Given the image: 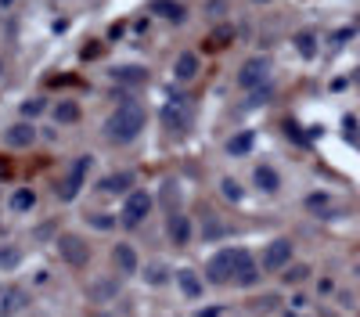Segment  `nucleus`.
<instances>
[{
    "label": "nucleus",
    "mask_w": 360,
    "mask_h": 317,
    "mask_svg": "<svg viewBox=\"0 0 360 317\" xmlns=\"http://www.w3.org/2000/svg\"><path fill=\"white\" fill-rule=\"evenodd\" d=\"M148 11L162 15V18H169V22H184V4H180V0H152V4H148Z\"/></svg>",
    "instance_id": "nucleus-15"
},
{
    "label": "nucleus",
    "mask_w": 360,
    "mask_h": 317,
    "mask_svg": "<svg viewBox=\"0 0 360 317\" xmlns=\"http://www.w3.org/2000/svg\"><path fill=\"white\" fill-rule=\"evenodd\" d=\"M90 162H94L90 155H79V159L72 162V169H69V177H65L62 184H58V195H62L65 202H72V198L79 195V188H83V181H86V169H90Z\"/></svg>",
    "instance_id": "nucleus-4"
},
{
    "label": "nucleus",
    "mask_w": 360,
    "mask_h": 317,
    "mask_svg": "<svg viewBox=\"0 0 360 317\" xmlns=\"http://www.w3.org/2000/svg\"><path fill=\"white\" fill-rule=\"evenodd\" d=\"M141 130H144V112L137 105H119L105 119V137L112 144H130L141 137Z\"/></svg>",
    "instance_id": "nucleus-1"
},
{
    "label": "nucleus",
    "mask_w": 360,
    "mask_h": 317,
    "mask_svg": "<svg viewBox=\"0 0 360 317\" xmlns=\"http://www.w3.org/2000/svg\"><path fill=\"white\" fill-rule=\"evenodd\" d=\"M173 76L180 79V83H191L195 76H198V54H191V51H184L176 58V65H173Z\"/></svg>",
    "instance_id": "nucleus-14"
},
{
    "label": "nucleus",
    "mask_w": 360,
    "mask_h": 317,
    "mask_svg": "<svg viewBox=\"0 0 360 317\" xmlns=\"http://www.w3.org/2000/svg\"><path fill=\"white\" fill-rule=\"evenodd\" d=\"M47 105L40 101V98H33V101H22V115H25V119H33V115H40Z\"/></svg>",
    "instance_id": "nucleus-30"
},
{
    "label": "nucleus",
    "mask_w": 360,
    "mask_h": 317,
    "mask_svg": "<svg viewBox=\"0 0 360 317\" xmlns=\"http://www.w3.org/2000/svg\"><path fill=\"white\" fill-rule=\"evenodd\" d=\"M0 4H15V0H0Z\"/></svg>",
    "instance_id": "nucleus-39"
},
{
    "label": "nucleus",
    "mask_w": 360,
    "mask_h": 317,
    "mask_svg": "<svg viewBox=\"0 0 360 317\" xmlns=\"http://www.w3.org/2000/svg\"><path fill=\"white\" fill-rule=\"evenodd\" d=\"M231 40H234V29H231V25H220V29H213V33H209L205 44H209V51H220V47H227Z\"/></svg>",
    "instance_id": "nucleus-22"
},
{
    "label": "nucleus",
    "mask_w": 360,
    "mask_h": 317,
    "mask_svg": "<svg viewBox=\"0 0 360 317\" xmlns=\"http://www.w3.org/2000/svg\"><path fill=\"white\" fill-rule=\"evenodd\" d=\"M4 141L11 144V148H29V144L37 141V127L33 123H15V127H8Z\"/></svg>",
    "instance_id": "nucleus-11"
},
{
    "label": "nucleus",
    "mask_w": 360,
    "mask_h": 317,
    "mask_svg": "<svg viewBox=\"0 0 360 317\" xmlns=\"http://www.w3.org/2000/svg\"><path fill=\"white\" fill-rule=\"evenodd\" d=\"M220 191H224V198H231V202L242 198V184L231 181V177H224V181H220Z\"/></svg>",
    "instance_id": "nucleus-28"
},
{
    "label": "nucleus",
    "mask_w": 360,
    "mask_h": 317,
    "mask_svg": "<svg viewBox=\"0 0 360 317\" xmlns=\"http://www.w3.org/2000/svg\"><path fill=\"white\" fill-rule=\"evenodd\" d=\"M58 252H62L65 264H72V267H83L90 259V249H86V242L79 235H62L58 238Z\"/></svg>",
    "instance_id": "nucleus-8"
},
{
    "label": "nucleus",
    "mask_w": 360,
    "mask_h": 317,
    "mask_svg": "<svg viewBox=\"0 0 360 317\" xmlns=\"http://www.w3.org/2000/svg\"><path fill=\"white\" fill-rule=\"evenodd\" d=\"M33 206H37V191H33V188H18V191L11 195V209H15V213H29Z\"/></svg>",
    "instance_id": "nucleus-20"
},
{
    "label": "nucleus",
    "mask_w": 360,
    "mask_h": 317,
    "mask_svg": "<svg viewBox=\"0 0 360 317\" xmlns=\"http://www.w3.org/2000/svg\"><path fill=\"white\" fill-rule=\"evenodd\" d=\"M25 306H29L25 288L11 285V288H4V292H0V317H15V313H22Z\"/></svg>",
    "instance_id": "nucleus-9"
},
{
    "label": "nucleus",
    "mask_w": 360,
    "mask_h": 317,
    "mask_svg": "<svg viewBox=\"0 0 360 317\" xmlns=\"http://www.w3.org/2000/svg\"><path fill=\"white\" fill-rule=\"evenodd\" d=\"M274 303H278L274 296H263V299H259V303H252V306H256V310H270V306H274Z\"/></svg>",
    "instance_id": "nucleus-34"
},
{
    "label": "nucleus",
    "mask_w": 360,
    "mask_h": 317,
    "mask_svg": "<svg viewBox=\"0 0 360 317\" xmlns=\"http://www.w3.org/2000/svg\"><path fill=\"white\" fill-rule=\"evenodd\" d=\"M353 274H356V278H360V264H356V267H353Z\"/></svg>",
    "instance_id": "nucleus-38"
},
{
    "label": "nucleus",
    "mask_w": 360,
    "mask_h": 317,
    "mask_svg": "<svg viewBox=\"0 0 360 317\" xmlns=\"http://www.w3.org/2000/svg\"><path fill=\"white\" fill-rule=\"evenodd\" d=\"M285 317H303V313H295V310H288V313H285Z\"/></svg>",
    "instance_id": "nucleus-37"
},
{
    "label": "nucleus",
    "mask_w": 360,
    "mask_h": 317,
    "mask_svg": "<svg viewBox=\"0 0 360 317\" xmlns=\"http://www.w3.org/2000/svg\"><path fill=\"white\" fill-rule=\"evenodd\" d=\"M112 79H115L119 86H141V83L148 79V72H144L141 65H119V69L112 72Z\"/></svg>",
    "instance_id": "nucleus-17"
},
{
    "label": "nucleus",
    "mask_w": 360,
    "mask_h": 317,
    "mask_svg": "<svg viewBox=\"0 0 360 317\" xmlns=\"http://www.w3.org/2000/svg\"><path fill=\"white\" fill-rule=\"evenodd\" d=\"M166 235H169L173 245H188V242H191V220H188L184 213H169V220H166Z\"/></svg>",
    "instance_id": "nucleus-10"
},
{
    "label": "nucleus",
    "mask_w": 360,
    "mask_h": 317,
    "mask_svg": "<svg viewBox=\"0 0 360 317\" xmlns=\"http://www.w3.org/2000/svg\"><path fill=\"white\" fill-rule=\"evenodd\" d=\"M266 98H270V83H263V86H259V91H256V94L249 98V105H263Z\"/></svg>",
    "instance_id": "nucleus-32"
},
{
    "label": "nucleus",
    "mask_w": 360,
    "mask_h": 317,
    "mask_svg": "<svg viewBox=\"0 0 360 317\" xmlns=\"http://www.w3.org/2000/svg\"><path fill=\"white\" fill-rule=\"evenodd\" d=\"M307 209L317 213V216H324V220H335L339 216V206L332 202V195H324V191H317V195L307 198Z\"/></svg>",
    "instance_id": "nucleus-13"
},
{
    "label": "nucleus",
    "mask_w": 360,
    "mask_h": 317,
    "mask_svg": "<svg viewBox=\"0 0 360 317\" xmlns=\"http://www.w3.org/2000/svg\"><path fill=\"white\" fill-rule=\"evenodd\" d=\"M198 317H231L224 306H205V310H198Z\"/></svg>",
    "instance_id": "nucleus-33"
},
{
    "label": "nucleus",
    "mask_w": 360,
    "mask_h": 317,
    "mask_svg": "<svg viewBox=\"0 0 360 317\" xmlns=\"http://www.w3.org/2000/svg\"><path fill=\"white\" fill-rule=\"evenodd\" d=\"M270 76V58H249V62L242 65V72H238V86H245V91H256V86H263Z\"/></svg>",
    "instance_id": "nucleus-5"
},
{
    "label": "nucleus",
    "mask_w": 360,
    "mask_h": 317,
    "mask_svg": "<svg viewBox=\"0 0 360 317\" xmlns=\"http://www.w3.org/2000/svg\"><path fill=\"white\" fill-rule=\"evenodd\" d=\"M0 177H11V166H8L4 159H0Z\"/></svg>",
    "instance_id": "nucleus-36"
},
{
    "label": "nucleus",
    "mask_w": 360,
    "mask_h": 317,
    "mask_svg": "<svg viewBox=\"0 0 360 317\" xmlns=\"http://www.w3.org/2000/svg\"><path fill=\"white\" fill-rule=\"evenodd\" d=\"M94 227H101V231H105V227H112V220H108V216H94Z\"/></svg>",
    "instance_id": "nucleus-35"
},
{
    "label": "nucleus",
    "mask_w": 360,
    "mask_h": 317,
    "mask_svg": "<svg viewBox=\"0 0 360 317\" xmlns=\"http://www.w3.org/2000/svg\"><path fill=\"white\" fill-rule=\"evenodd\" d=\"M295 47H299V54H303V58H310L317 47H314V33H299L295 37Z\"/></svg>",
    "instance_id": "nucleus-29"
},
{
    "label": "nucleus",
    "mask_w": 360,
    "mask_h": 317,
    "mask_svg": "<svg viewBox=\"0 0 360 317\" xmlns=\"http://www.w3.org/2000/svg\"><path fill=\"white\" fill-rule=\"evenodd\" d=\"M108 296H115V281H98V285H90V299H94V303H105Z\"/></svg>",
    "instance_id": "nucleus-25"
},
{
    "label": "nucleus",
    "mask_w": 360,
    "mask_h": 317,
    "mask_svg": "<svg viewBox=\"0 0 360 317\" xmlns=\"http://www.w3.org/2000/svg\"><path fill=\"white\" fill-rule=\"evenodd\" d=\"M259 278H263V274H259V271H256V264H252V267H245L242 274H238L234 281H238V285H256Z\"/></svg>",
    "instance_id": "nucleus-31"
},
{
    "label": "nucleus",
    "mask_w": 360,
    "mask_h": 317,
    "mask_svg": "<svg viewBox=\"0 0 360 317\" xmlns=\"http://www.w3.org/2000/svg\"><path fill=\"white\" fill-rule=\"evenodd\" d=\"M130 184H134V177H130V173H108V177H105L98 188H101L105 195H123Z\"/></svg>",
    "instance_id": "nucleus-19"
},
{
    "label": "nucleus",
    "mask_w": 360,
    "mask_h": 317,
    "mask_svg": "<svg viewBox=\"0 0 360 317\" xmlns=\"http://www.w3.org/2000/svg\"><path fill=\"white\" fill-rule=\"evenodd\" d=\"M112 259H115L119 274H137V252H134V245H127V242H115Z\"/></svg>",
    "instance_id": "nucleus-12"
},
{
    "label": "nucleus",
    "mask_w": 360,
    "mask_h": 317,
    "mask_svg": "<svg viewBox=\"0 0 360 317\" xmlns=\"http://www.w3.org/2000/svg\"><path fill=\"white\" fill-rule=\"evenodd\" d=\"M245 267H252V256L245 249H224V252H217L213 259H209L205 274H209V281H213V285H227L231 278H238Z\"/></svg>",
    "instance_id": "nucleus-2"
},
{
    "label": "nucleus",
    "mask_w": 360,
    "mask_h": 317,
    "mask_svg": "<svg viewBox=\"0 0 360 317\" xmlns=\"http://www.w3.org/2000/svg\"><path fill=\"white\" fill-rule=\"evenodd\" d=\"M288 264H292V242L288 238H274L266 245V252H263V271L274 274V271H285Z\"/></svg>",
    "instance_id": "nucleus-7"
},
{
    "label": "nucleus",
    "mask_w": 360,
    "mask_h": 317,
    "mask_svg": "<svg viewBox=\"0 0 360 317\" xmlns=\"http://www.w3.org/2000/svg\"><path fill=\"white\" fill-rule=\"evenodd\" d=\"M162 127L169 134H188L191 130V105L188 98H169L162 108Z\"/></svg>",
    "instance_id": "nucleus-3"
},
{
    "label": "nucleus",
    "mask_w": 360,
    "mask_h": 317,
    "mask_svg": "<svg viewBox=\"0 0 360 317\" xmlns=\"http://www.w3.org/2000/svg\"><path fill=\"white\" fill-rule=\"evenodd\" d=\"M252 181H256V188H259V191H266V195H274V191L281 188V177H278V169H270V166H256Z\"/></svg>",
    "instance_id": "nucleus-18"
},
{
    "label": "nucleus",
    "mask_w": 360,
    "mask_h": 317,
    "mask_svg": "<svg viewBox=\"0 0 360 317\" xmlns=\"http://www.w3.org/2000/svg\"><path fill=\"white\" fill-rule=\"evenodd\" d=\"M285 285H299V281H307L310 278V267H303V264H295V267H285Z\"/></svg>",
    "instance_id": "nucleus-27"
},
{
    "label": "nucleus",
    "mask_w": 360,
    "mask_h": 317,
    "mask_svg": "<svg viewBox=\"0 0 360 317\" xmlns=\"http://www.w3.org/2000/svg\"><path fill=\"white\" fill-rule=\"evenodd\" d=\"M79 119V105L76 101H58L54 105V123H76Z\"/></svg>",
    "instance_id": "nucleus-21"
},
{
    "label": "nucleus",
    "mask_w": 360,
    "mask_h": 317,
    "mask_svg": "<svg viewBox=\"0 0 360 317\" xmlns=\"http://www.w3.org/2000/svg\"><path fill=\"white\" fill-rule=\"evenodd\" d=\"M148 213H152V195H148V191L127 195V206H123V224L127 227H141Z\"/></svg>",
    "instance_id": "nucleus-6"
},
{
    "label": "nucleus",
    "mask_w": 360,
    "mask_h": 317,
    "mask_svg": "<svg viewBox=\"0 0 360 317\" xmlns=\"http://www.w3.org/2000/svg\"><path fill=\"white\" fill-rule=\"evenodd\" d=\"M166 274H169L166 264H148V267H144V281H148V285H162Z\"/></svg>",
    "instance_id": "nucleus-26"
},
{
    "label": "nucleus",
    "mask_w": 360,
    "mask_h": 317,
    "mask_svg": "<svg viewBox=\"0 0 360 317\" xmlns=\"http://www.w3.org/2000/svg\"><path fill=\"white\" fill-rule=\"evenodd\" d=\"M176 285H180V292H184L188 299H202V278L195 271H176Z\"/></svg>",
    "instance_id": "nucleus-16"
},
{
    "label": "nucleus",
    "mask_w": 360,
    "mask_h": 317,
    "mask_svg": "<svg viewBox=\"0 0 360 317\" xmlns=\"http://www.w3.org/2000/svg\"><path fill=\"white\" fill-rule=\"evenodd\" d=\"M252 141H256V137H252V130H242V134H238V137H231V144H227V152H231V155H245V152L252 148Z\"/></svg>",
    "instance_id": "nucleus-23"
},
{
    "label": "nucleus",
    "mask_w": 360,
    "mask_h": 317,
    "mask_svg": "<svg viewBox=\"0 0 360 317\" xmlns=\"http://www.w3.org/2000/svg\"><path fill=\"white\" fill-rule=\"evenodd\" d=\"M18 259H22V252H18L15 245H0V271L18 267Z\"/></svg>",
    "instance_id": "nucleus-24"
}]
</instances>
